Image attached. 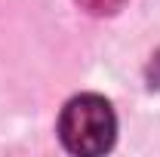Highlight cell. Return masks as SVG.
I'll return each instance as SVG.
<instances>
[{"label":"cell","instance_id":"2","mask_svg":"<svg viewBox=\"0 0 160 157\" xmlns=\"http://www.w3.org/2000/svg\"><path fill=\"white\" fill-rule=\"evenodd\" d=\"M80 9H86L89 16H111L123 6V0H77Z\"/></svg>","mask_w":160,"mask_h":157},{"label":"cell","instance_id":"1","mask_svg":"<svg viewBox=\"0 0 160 157\" xmlns=\"http://www.w3.org/2000/svg\"><path fill=\"white\" fill-rule=\"evenodd\" d=\"M117 136V117L108 99L96 93L74 96L59 117V139L62 145L80 157H96L105 154Z\"/></svg>","mask_w":160,"mask_h":157}]
</instances>
